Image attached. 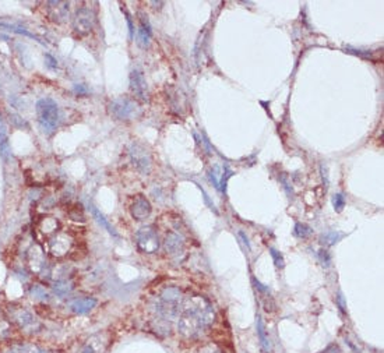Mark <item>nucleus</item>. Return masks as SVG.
Here are the masks:
<instances>
[{"label": "nucleus", "mask_w": 384, "mask_h": 353, "mask_svg": "<svg viewBox=\"0 0 384 353\" xmlns=\"http://www.w3.org/2000/svg\"><path fill=\"white\" fill-rule=\"evenodd\" d=\"M109 113L116 120H131L140 115V106L134 99L121 97L109 104Z\"/></svg>", "instance_id": "4"}, {"label": "nucleus", "mask_w": 384, "mask_h": 353, "mask_svg": "<svg viewBox=\"0 0 384 353\" xmlns=\"http://www.w3.org/2000/svg\"><path fill=\"white\" fill-rule=\"evenodd\" d=\"M7 353H18V351H17V349H11V351H8Z\"/></svg>", "instance_id": "30"}, {"label": "nucleus", "mask_w": 384, "mask_h": 353, "mask_svg": "<svg viewBox=\"0 0 384 353\" xmlns=\"http://www.w3.org/2000/svg\"><path fill=\"white\" fill-rule=\"evenodd\" d=\"M53 289H55V293H56V295L64 296V295H67L69 292H71V289H73V282L67 281V279L57 281V282L55 283V286H53Z\"/></svg>", "instance_id": "18"}, {"label": "nucleus", "mask_w": 384, "mask_h": 353, "mask_svg": "<svg viewBox=\"0 0 384 353\" xmlns=\"http://www.w3.org/2000/svg\"><path fill=\"white\" fill-rule=\"evenodd\" d=\"M135 243L141 253L152 254L159 248V239L152 226H142L135 233Z\"/></svg>", "instance_id": "5"}, {"label": "nucleus", "mask_w": 384, "mask_h": 353, "mask_svg": "<svg viewBox=\"0 0 384 353\" xmlns=\"http://www.w3.org/2000/svg\"><path fill=\"white\" fill-rule=\"evenodd\" d=\"M197 353H221V351L215 345H206L199 349Z\"/></svg>", "instance_id": "26"}, {"label": "nucleus", "mask_w": 384, "mask_h": 353, "mask_svg": "<svg viewBox=\"0 0 384 353\" xmlns=\"http://www.w3.org/2000/svg\"><path fill=\"white\" fill-rule=\"evenodd\" d=\"M36 115L43 130L52 131L59 121V109L56 102L50 98H43L36 104Z\"/></svg>", "instance_id": "3"}, {"label": "nucleus", "mask_w": 384, "mask_h": 353, "mask_svg": "<svg viewBox=\"0 0 384 353\" xmlns=\"http://www.w3.org/2000/svg\"><path fill=\"white\" fill-rule=\"evenodd\" d=\"M41 353H55V352H42V351H41Z\"/></svg>", "instance_id": "31"}, {"label": "nucleus", "mask_w": 384, "mask_h": 353, "mask_svg": "<svg viewBox=\"0 0 384 353\" xmlns=\"http://www.w3.org/2000/svg\"><path fill=\"white\" fill-rule=\"evenodd\" d=\"M0 152L3 158H8V152H10V145H8V135L4 121L0 119Z\"/></svg>", "instance_id": "16"}, {"label": "nucleus", "mask_w": 384, "mask_h": 353, "mask_svg": "<svg viewBox=\"0 0 384 353\" xmlns=\"http://www.w3.org/2000/svg\"><path fill=\"white\" fill-rule=\"evenodd\" d=\"M45 60H46V66L50 67V69H55V67L57 66L56 59H53L50 55H45Z\"/></svg>", "instance_id": "28"}, {"label": "nucleus", "mask_w": 384, "mask_h": 353, "mask_svg": "<svg viewBox=\"0 0 384 353\" xmlns=\"http://www.w3.org/2000/svg\"><path fill=\"white\" fill-rule=\"evenodd\" d=\"M257 332H258V337L261 339V344L265 349H268V341L265 338V331H264V325L261 318H257Z\"/></svg>", "instance_id": "23"}, {"label": "nucleus", "mask_w": 384, "mask_h": 353, "mask_svg": "<svg viewBox=\"0 0 384 353\" xmlns=\"http://www.w3.org/2000/svg\"><path fill=\"white\" fill-rule=\"evenodd\" d=\"M130 90L137 99H140L142 102L148 101V87H147L144 73L140 67L133 69L130 74Z\"/></svg>", "instance_id": "8"}, {"label": "nucleus", "mask_w": 384, "mask_h": 353, "mask_svg": "<svg viewBox=\"0 0 384 353\" xmlns=\"http://www.w3.org/2000/svg\"><path fill=\"white\" fill-rule=\"evenodd\" d=\"M49 17L56 22H63L69 17V1H49Z\"/></svg>", "instance_id": "10"}, {"label": "nucleus", "mask_w": 384, "mask_h": 353, "mask_svg": "<svg viewBox=\"0 0 384 353\" xmlns=\"http://www.w3.org/2000/svg\"><path fill=\"white\" fill-rule=\"evenodd\" d=\"M80 353H105V342L98 338H91L83 346Z\"/></svg>", "instance_id": "15"}, {"label": "nucleus", "mask_w": 384, "mask_h": 353, "mask_svg": "<svg viewBox=\"0 0 384 353\" xmlns=\"http://www.w3.org/2000/svg\"><path fill=\"white\" fill-rule=\"evenodd\" d=\"M333 205H334V210L337 212H341L342 208L345 207V197L342 194H334L333 197Z\"/></svg>", "instance_id": "24"}, {"label": "nucleus", "mask_w": 384, "mask_h": 353, "mask_svg": "<svg viewBox=\"0 0 384 353\" xmlns=\"http://www.w3.org/2000/svg\"><path fill=\"white\" fill-rule=\"evenodd\" d=\"M128 154L135 169L140 170L141 173H148L151 170V155L142 144L137 141L131 142Z\"/></svg>", "instance_id": "7"}, {"label": "nucleus", "mask_w": 384, "mask_h": 353, "mask_svg": "<svg viewBox=\"0 0 384 353\" xmlns=\"http://www.w3.org/2000/svg\"><path fill=\"white\" fill-rule=\"evenodd\" d=\"M91 211H93L94 218L97 219V222H98V224H100V225L102 226L104 229H107L108 232L111 233L112 236H116V237H118V233L115 232V229L112 228V226H111V224L108 222V219L105 218V217H104V215H102V214H101V212L98 211L95 207H91Z\"/></svg>", "instance_id": "17"}, {"label": "nucleus", "mask_w": 384, "mask_h": 353, "mask_svg": "<svg viewBox=\"0 0 384 353\" xmlns=\"http://www.w3.org/2000/svg\"><path fill=\"white\" fill-rule=\"evenodd\" d=\"M31 295L36 297V299H41V300H48L49 299V295L46 293V290L43 289L42 286H39V285H34L31 288Z\"/></svg>", "instance_id": "22"}, {"label": "nucleus", "mask_w": 384, "mask_h": 353, "mask_svg": "<svg viewBox=\"0 0 384 353\" xmlns=\"http://www.w3.org/2000/svg\"><path fill=\"white\" fill-rule=\"evenodd\" d=\"M270 251H271V257L274 258V262H275V265H277L278 268H282L285 265V261H284V258H282V255L279 254L278 253L277 250L275 248H270Z\"/></svg>", "instance_id": "25"}, {"label": "nucleus", "mask_w": 384, "mask_h": 353, "mask_svg": "<svg viewBox=\"0 0 384 353\" xmlns=\"http://www.w3.org/2000/svg\"><path fill=\"white\" fill-rule=\"evenodd\" d=\"M137 36H138V41H137L138 45L141 48H147L151 41V36H152V31H151V25H149L147 15H140V27H138Z\"/></svg>", "instance_id": "11"}, {"label": "nucleus", "mask_w": 384, "mask_h": 353, "mask_svg": "<svg viewBox=\"0 0 384 353\" xmlns=\"http://www.w3.org/2000/svg\"><path fill=\"white\" fill-rule=\"evenodd\" d=\"M214 311L203 297H187L182 302L178 328L186 337H194L214 321Z\"/></svg>", "instance_id": "1"}, {"label": "nucleus", "mask_w": 384, "mask_h": 353, "mask_svg": "<svg viewBox=\"0 0 384 353\" xmlns=\"http://www.w3.org/2000/svg\"><path fill=\"white\" fill-rule=\"evenodd\" d=\"M151 204L147 198L144 196H137V197L133 200L131 203V207H130V214L131 217L137 221H144L149 217L151 214Z\"/></svg>", "instance_id": "9"}, {"label": "nucleus", "mask_w": 384, "mask_h": 353, "mask_svg": "<svg viewBox=\"0 0 384 353\" xmlns=\"http://www.w3.org/2000/svg\"><path fill=\"white\" fill-rule=\"evenodd\" d=\"M183 244H185L183 237L180 235H178V233L171 232L166 236V239H165V250L169 254H179V253H182L183 251Z\"/></svg>", "instance_id": "12"}, {"label": "nucleus", "mask_w": 384, "mask_h": 353, "mask_svg": "<svg viewBox=\"0 0 384 353\" xmlns=\"http://www.w3.org/2000/svg\"><path fill=\"white\" fill-rule=\"evenodd\" d=\"M69 246H70V241L67 239V236H64L62 233L56 235V236L49 241L50 251H52L53 254H64V253H67Z\"/></svg>", "instance_id": "14"}, {"label": "nucleus", "mask_w": 384, "mask_h": 353, "mask_svg": "<svg viewBox=\"0 0 384 353\" xmlns=\"http://www.w3.org/2000/svg\"><path fill=\"white\" fill-rule=\"evenodd\" d=\"M14 320L18 323V324L21 325V327H27V325L34 323V318H32V316H31L27 310H24V309H20L18 313H15Z\"/></svg>", "instance_id": "19"}, {"label": "nucleus", "mask_w": 384, "mask_h": 353, "mask_svg": "<svg viewBox=\"0 0 384 353\" xmlns=\"http://www.w3.org/2000/svg\"><path fill=\"white\" fill-rule=\"evenodd\" d=\"M293 233H295V236H298L300 239H306L312 235V228L305 225V224H296L293 228Z\"/></svg>", "instance_id": "20"}, {"label": "nucleus", "mask_w": 384, "mask_h": 353, "mask_svg": "<svg viewBox=\"0 0 384 353\" xmlns=\"http://www.w3.org/2000/svg\"><path fill=\"white\" fill-rule=\"evenodd\" d=\"M342 236H344L342 233L328 232L321 236V243H323V244H326V246H331V244H334V243H337V241L340 240Z\"/></svg>", "instance_id": "21"}, {"label": "nucleus", "mask_w": 384, "mask_h": 353, "mask_svg": "<svg viewBox=\"0 0 384 353\" xmlns=\"http://www.w3.org/2000/svg\"><path fill=\"white\" fill-rule=\"evenodd\" d=\"M180 292L175 288L165 289L161 295V299L157 303V311L161 317L173 320L180 314V307H182V299H180Z\"/></svg>", "instance_id": "2"}, {"label": "nucleus", "mask_w": 384, "mask_h": 353, "mask_svg": "<svg viewBox=\"0 0 384 353\" xmlns=\"http://www.w3.org/2000/svg\"><path fill=\"white\" fill-rule=\"evenodd\" d=\"M97 306V299L94 297H81L76 299L70 303V309L77 314H86L88 311H91Z\"/></svg>", "instance_id": "13"}, {"label": "nucleus", "mask_w": 384, "mask_h": 353, "mask_svg": "<svg viewBox=\"0 0 384 353\" xmlns=\"http://www.w3.org/2000/svg\"><path fill=\"white\" fill-rule=\"evenodd\" d=\"M122 10H125L126 20H128V32H130V38L133 39V36H134V27H133V22H131V17H130V14H128V11H126V8H122Z\"/></svg>", "instance_id": "27"}, {"label": "nucleus", "mask_w": 384, "mask_h": 353, "mask_svg": "<svg viewBox=\"0 0 384 353\" xmlns=\"http://www.w3.org/2000/svg\"><path fill=\"white\" fill-rule=\"evenodd\" d=\"M239 236L242 237L243 243H245V244L248 246V248H250V243H249V240H248V236H246V235H245V233H243V232H239Z\"/></svg>", "instance_id": "29"}, {"label": "nucleus", "mask_w": 384, "mask_h": 353, "mask_svg": "<svg viewBox=\"0 0 384 353\" xmlns=\"http://www.w3.org/2000/svg\"><path fill=\"white\" fill-rule=\"evenodd\" d=\"M95 25V14L91 8L81 7L76 11L73 18V29L79 36L88 35Z\"/></svg>", "instance_id": "6"}]
</instances>
